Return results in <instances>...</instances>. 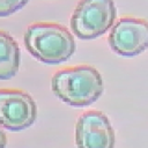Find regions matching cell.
Wrapping results in <instances>:
<instances>
[{"label":"cell","instance_id":"6da1fadb","mask_svg":"<svg viewBox=\"0 0 148 148\" xmlns=\"http://www.w3.org/2000/svg\"><path fill=\"white\" fill-rule=\"evenodd\" d=\"M54 95L72 106H87L103 92L99 72L90 66H77L58 71L51 81Z\"/></svg>","mask_w":148,"mask_h":148},{"label":"cell","instance_id":"7a4b0ae2","mask_svg":"<svg viewBox=\"0 0 148 148\" xmlns=\"http://www.w3.org/2000/svg\"><path fill=\"white\" fill-rule=\"evenodd\" d=\"M24 45L36 59L56 65L68 60L75 51L71 32L57 23H34L24 32Z\"/></svg>","mask_w":148,"mask_h":148},{"label":"cell","instance_id":"3957f363","mask_svg":"<svg viewBox=\"0 0 148 148\" xmlns=\"http://www.w3.org/2000/svg\"><path fill=\"white\" fill-rule=\"evenodd\" d=\"M117 9L112 0H81L71 17V29L80 39H94L112 28Z\"/></svg>","mask_w":148,"mask_h":148},{"label":"cell","instance_id":"277c9868","mask_svg":"<svg viewBox=\"0 0 148 148\" xmlns=\"http://www.w3.org/2000/svg\"><path fill=\"white\" fill-rule=\"evenodd\" d=\"M37 117L32 97L17 89H0V125L9 131H22L31 126Z\"/></svg>","mask_w":148,"mask_h":148},{"label":"cell","instance_id":"5b68a950","mask_svg":"<svg viewBox=\"0 0 148 148\" xmlns=\"http://www.w3.org/2000/svg\"><path fill=\"white\" fill-rule=\"evenodd\" d=\"M109 45L117 54L134 57L148 49V22L135 17H123L109 35Z\"/></svg>","mask_w":148,"mask_h":148},{"label":"cell","instance_id":"8992f818","mask_svg":"<svg viewBox=\"0 0 148 148\" xmlns=\"http://www.w3.org/2000/svg\"><path fill=\"white\" fill-rule=\"evenodd\" d=\"M77 148H113L114 132L105 114L98 111L83 113L75 126Z\"/></svg>","mask_w":148,"mask_h":148},{"label":"cell","instance_id":"52a82bcc","mask_svg":"<svg viewBox=\"0 0 148 148\" xmlns=\"http://www.w3.org/2000/svg\"><path fill=\"white\" fill-rule=\"evenodd\" d=\"M20 66V47L14 38L0 30V80L14 77Z\"/></svg>","mask_w":148,"mask_h":148},{"label":"cell","instance_id":"ba28073f","mask_svg":"<svg viewBox=\"0 0 148 148\" xmlns=\"http://www.w3.org/2000/svg\"><path fill=\"white\" fill-rule=\"evenodd\" d=\"M27 2L28 0H0V17L15 13Z\"/></svg>","mask_w":148,"mask_h":148},{"label":"cell","instance_id":"9c48e42d","mask_svg":"<svg viewBox=\"0 0 148 148\" xmlns=\"http://www.w3.org/2000/svg\"><path fill=\"white\" fill-rule=\"evenodd\" d=\"M6 145H7L6 134H5V132L0 128V148H6Z\"/></svg>","mask_w":148,"mask_h":148}]
</instances>
